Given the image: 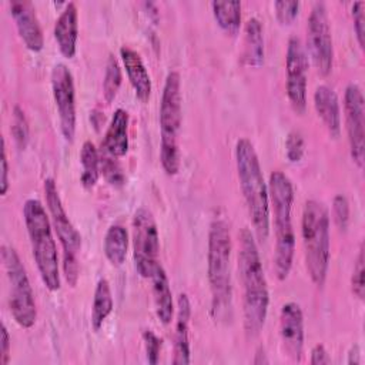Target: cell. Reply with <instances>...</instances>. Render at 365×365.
I'll use <instances>...</instances> for the list:
<instances>
[{
  "mask_svg": "<svg viewBox=\"0 0 365 365\" xmlns=\"http://www.w3.org/2000/svg\"><path fill=\"white\" fill-rule=\"evenodd\" d=\"M1 261L9 284V308L20 328L29 329L36 324L37 307L26 268L13 247L1 245Z\"/></svg>",
  "mask_w": 365,
  "mask_h": 365,
  "instance_id": "9c48e42d",
  "label": "cell"
},
{
  "mask_svg": "<svg viewBox=\"0 0 365 365\" xmlns=\"http://www.w3.org/2000/svg\"><path fill=\"white\" fill-rule=\"evenodd\" d=\"M307 48L321 76H328L334 63V46L327 7L322 1L312 6L307 24Z\"/></svg>",
  "mask_w": 365,
  "mask_h": 365,
  "instance_id": "8fae6325",
  "label": "cell"
},
{
  "mask_svg": "<svg viewBox=\"0 0 365 365\" xmlns=\"http://www.w3.org/2000/svg\"><path fill=\"white\" fill-rule=\"evenodd\" d=\"M181 121V78L178 71H170L165 77L160 103V161L167 175H175L180 170L178 137Z\"/></svg>",
  "mask_w": 365,
  "mask_h": 365,
  "instance_id": "52a82bcc",
  "label": "cell"
},
{
  "mask_svg": "<svg viewBox=\"0 0 365 365\" xmlns=\"http://www.w3.org/2000/svg\"><path fill=\"white\" fill-rule=\"evenodd\" d=\"M120 57L124 64L130 84L134 88L135 97L140 101L145 103L151 94V78L143 63L141 56L131 47L123 46L120 48Z\"/></svg>",
  "mask_w": 365,
  "mask_h": 365,
  "instance_id": "ffe728a7",
  "label": "cell"
},
{
  "mask_svg": "<svg viewBox=\"0 0 365 365\" xmlns=\"http://www.w3.org/2000/svg\"><path fill=\"white\" fill-rule=\"evenodd\" d=\"M10 345L11 339L9 331L4 324H1V335H0V364L7 365L10 361Z\"/></svg>",
  "mask_w": 365,
  "mask_h": 365,
  "instance_id": "74e56055",
  "label": "cell"
},
{
  "mask_svg": "<svg viewBox=\"0 0 365 365\" xmlns=\"http://www.w3.org/2000/svg\"><path fill=\"white\" fill-rule=\"evenodd\" d=\"M314 107L329 135L338 138L341 134V108L336 93L325 84L318 86L314 93Z\"/></svg>",
  "mask_w": 365,
  "mask_h": 365,
  "instance_id": "d6986e66",
  "label": "cell"
},
{
  "mask_svg": "<svg viewBox=\"0 0 365 365\" xmlns=\"http://www.w3.org/2000/svg\"><path fill=\"white\" fill-rule=\"evenodd\" d=\"M231 234L222 220H215L208 232L207 274L212 295V312L215 318L225 319L231 311Z\"/></svg>",
  "mask_w": 365,
  "mask_h": 365,
  "instance_id": "5b68a950",
  "label": "cell"
},
{
  "mask_svg": "<svg viewBox=\"0 0 365 365\" xmlns=\"http://www.w3.org/2000/svg\"><path fill=\"white\" fill-rule=\"evenodd\" d=\"M114 307L110 282L106 278H100L93 297L91 305V328L97 332L101 329L104 321L111 314Z\"/></svg>",
  "mask_w": 365,
  "mask_h": 365,
  "instance_id": "d4e9b609",
  "label": "cell"
},
{
  "mask_svg": "<svg viewBox=\"0 0 365 365\" xmlns=\"http://www.w3.org/2000/svg\"><path fill=\"white\" fill-rule=\"evenodd\" d=\"M299 7H301L299 1H275L274 3L275 17L281 24L288 26L297 19L299 13Z\"/></svg>",
  "mask_w": 365,
  "mask_h": 365,
  "instance_id": "d6a6232c",
  "label": "cell"
},
{
  "mask_svg": "<svg viewBox=\"0 0 365 365\" xmlns=\"http://www.w3.org/2000/svg\"><path fill=\"white\" fill-rule=\"evenodd\" d=\"M121 81H123V76H121L120 64L117 58L113 54H110L107 58L104 78H103V97L106 103L110 104L115 98L118 88L121 86Z\"/></svg>",
  "mask_w": 365,
  "mask_h": 365,
  "instance_id": "83f0119b",
  "label": "cell"
},
{
  "mask_svg": "<svg viewBox=\"0 0 365 365\" xmlns=\"http://www.w3.org/2000/svg\"><path fill=\"white\" fill-rule=\"evenodd\" d=\"M305 151V143L304 138L301 135V133L298 131H291L285 140V153H287V158L291 163H298Z\"/></svg>",
  "mask_w": 365,
  "mask_h": 365,
  "instance_id": "836d02e7",
  "label": "cell"
},
{
  "mask_svg": "<svg viewBox=\"0 0 365 365\" xmlns=\"http://www.w3.org/2000/svg\"><path fill=\"white\" fill-rule=\"evenodd\" d=\"M212 14L217 24L228 34L238 33L241 26V1H212Z\"/></svg>",
  "mask_w": 365,
  "mask_h": 365,
  "instance_id": "484cf974",
  "label": "cell"
},
{
  "mask_svg": "<svg viewBox=\"0 0 365 365\" xmlns=\"http://www.w3.org/2000/svg\"><path fill=\"white\" fill-rule=\"evenodd\" d=\"M128 251V232L120 225H111L104 237V255L108 262L114 267H120L124 264Z\"/></svg>",
  "mask_w": 365,
  "mask_h": 365,
  "instance_id": "cb8c5ba5",
  "label": "cell"
},
{
  "mask_svg": "<svg viewBox=\"0 0 365 365\" xmlns=\"http://www.w3.org/2000/svg\"><path fill=\"white\" fill-rule=\"evenodd\" d=\"M301 234L309 278L317 287H322L327 279L331 257L329 214L322 202L315 200L305 202L301 220Z\"/></svg>",
  "mask_w": 365,
  "mask_h": 365,
  "instance_id": "8992f818",
  "label": "cell"
},
{
  "mask_svg": "<svg viewBox=\"0 0 365 365\" xmlns=\"http://www.w3.org/2000/svg\"><path fill=\"white\" fill-rule=\"evenodd\" d=\"M44 195H46V204H47L48 215L51 220V225L63 248V274L68 285L76 287L78 281V274H80L77 255L81 248V235L70 221L63 207L61 198L58 195L56 181L53 178L44 180Z\"/></svg>",
  "mask_w": 365,
  "mask_h": 365,
  "instance_id": "ba28073f",
  "label": "cell"
},
{
  "mask_svg": "<svg viewBox=\"0 0 365 365\" xmlns=\"http://www.w3.org/2000/svg\"><path fill=\"white\" fill-rule=\"evenodd\" d=\"M0 167H1V180H0V192L1 195H6L10 182H9V163H7V154H6V141L4 138L1 140V160H0Z\"/></svg>",
  "mask_w": 365,
  "mask_h": 365,
  "instance_id": "8d00e7d4",
  "label": "cell"
},
{
  "mask_svg": "<svg viewBox=\"0 0 365 365\" xmlns=\"http://www.w3.org/2000/svg\"><path fill=\"white\" fill-rule=\"evenodd\" d=\"M128 113L123 108H117L111 117L108 128L101 143L103 153L121 158L128 151Z\"/></svg>",
  "mask_w": 365,
  "mask_h": 365,
  "instance_id": "44dd1931",
  "label": "cell"
},
{
  "mask_svg": "<svg viewBox=\"0 0 365 365\" xmlns=\"http://www.w3.org/2000/svg\"><path fill=\"white\" fill-rule=\"evenodd\" d=\"M51 91L60 120V131L67 143L76 135V90L70 68L57 63L51 70Z\"/></svg>",
  "mask_w": 365,
  "mask_h": 365,
  "instance_id": "7c38bea8",
  "label": "cell"
},
{
  "mask_svg": "<svg viewBox=\"0 0 365 365\" xmlns=\"http://www.w3.org/2000/svg\"><path fill=\"white\" fill-rule=\"evenodd\" d=\"M345 127L348 134L349 154L358 168L365 160V106L364 94L358 84H348L344 94Z\"/></svg>",
  "mask_w": 365,
  "mask_h": 365,
  "instance_id": "4fadbf2b",
  "label": "cell"
},
{
  "mask_svg": "<svg viewBox=\"0 0 365 365\" xmlns=\"http://www.w3.org/2000/svg\"><path fill=\"white\" fill-rule=\"evenodd\" d=\"M235 164L242 197L247 204L254 231L259 240L265 241L269 234L268 185L264 181L254 144L248 138H240L237 141Z\"/></svg>",
  "mask_w": 365,
  "mask_h": 365,
  "instance_id": "3957f363",
  "label": "cell"
},
{
  "mask_svg": "<svg viewBox=\"0 0 365 365\" xmlns=\"http://www.w3.org/2000/svg\"><path fill=\"white\" fill-rule=\"evenodd\" d=\"M238 240V272L242 285L244 329L248 338H255L264 328L268 314V284L252 232L248 228H242Z\"/></svg>",
  "mask_w": 365,
  "mask_h": 365,
  "instance_id": "6da1fadb",
  "label": "cell"
},
{
  "mask_svg": "<svg viewBox=\"0 0 365 365\" xmlns=\"http://www.w3.org/2000/svg\"><path fill=\"white\" fill-rule=\"evenodd\" d=\"M133 257L140 277L150 278L158 262L160 234L150 210L141 207L133 217Z\"/></svg>",
  "mask_w": 365,
  "mask_h": 365,
  "instance_id": "30bf717a",
  "label": "cell"
},
{
  "mask_svg": "<svg viewBox=\"0 0 365 365\" xmlns=\"http://www.w3.org/2000/svg\"><path fill=\"white\" fill-rule=\"evenodd\" d=\"M332 215L334 221L341 231H345L349 222V202L345 195L338 194L332 201Z\"/></svg>",
  "mask_w": 365,
  "mask_h": 365,
  "instance_id": "1f68e13d",
  "label": "cell"
},
{
  "mask_svg": "<svg viewBox=\"0 0 365 365\" xmlns=\"http://www.w3.org/2000/svg\"><path fill=\"white\" fill-rule=\"evenodd\" d=\"M362 361H361V349H359V345L355 344L351 346L349 352H348V359H346V364L349 365H359Z\"/></svg>",
  "mask_w": 365,
  "mask_h": 365,
  "instance_id": "ab89813d",
  "label": "cell"
},
{
  "mask_svg": "<svg viewBox=\"0 0 365 365\" xmlns=\"http://www.w3.org/2000/svg\"><path fill=\"white\" fill-rule=\"evenodd\" d=\"M143 341H144V346H145V354H147V361L150 364H157L158 358H160V351H161V345L163 341L161 338H158L151 329H145L143 332Z\"/></svg>",
  "mask_w": 365,
  "mask_h": 365,
  "instance_id": "d590c367",
  "label": "cell"
},
{
  "mask_svg": "<svg viewBox=\"0 0 365 365\" xmlns=\"http://www.w3.org/2000/svg\"><path fill=\"white\" fill-rule=\"evenodd\" d=\"M307 73L308 57L298 37H291L285 56V87L288 100L297 114L307 108Z\"/></svg>",
  "mask_w": 365,
  "mask_h": 365,
  "instance_id": "5bb4252c",
  "label": "cell"
},
{
  "mask_svg": "<svg viewBox=\"0 0 365 365\" xmlns=\"http://www.w3.org/2000/svg\"><path fill=\"white\" fill-rule=\"evenodd\" d=\"M365 258H364V245L361 244L355 265H354V271H352V277H351V289L352 294L358 298V299H364L365 295Z\"/></svg>",
  "mask_w": 365,
  "mask_h": 365,
  "instance_id": "4dcf8cb0",
  "label": "cell"
},
{
  "mask_svg": "<svg viewBox=\"0 0 365 365\" xmlns=\"http://www.w3.org/2000/svg\"><path fill=\"white\" fill-rule=\"evenodd\" d=\"M311 365H328L331 364V358L328 351L322 344H317L312 351H311V358H309Z\"/></svg>",
  "mask_w": 365,
  "mask_h": 365,
  "instance_id": "f35d334b",
  "label": "cell"
},
{
  "mask_svg": "<svg viewBox=\"0 0 365 365\" xmlns=\"http://www.w3.org/2000/svg\"><path fill=\"white\" fill-rule=\"evenodd\" d=\"M150 279L153 284L151 289H153L155 315L164 325H168L174 317V302H173V292L170 288L168 277L164 268L161 267V264L155 267Z\"/></svg>",
  "mask_w": 365,
  "mask_h": 365,
  "instance_id": "7402d4cb",
  "label": "cell"
},
{
  "mask_svg": "<svg viewBox=\"0 0 365 365\" xmlns=\"http://www.w3.org/2000/svg\"><path fill=\"white\" fill-rule=\"evenodd\" d=\"M54 38L60 53L67 58H73L77 50L78 38V14L73 1L66 4L58 19L56 20Z\"/></svg>",
  "mask_w": 365,
  "mask_h": 365,
  "instance_id": "ac0fdd59",
  "label": "cell"
},
{
  "mask_svg": "<svg viewBox=\"0 0 365 365\" xmlns=\"http://www.w3.org/2000/svg\"><path fill=\"white\" fill-rule=\"evenodd\" d=\"M10 14L24 46L30 51H40L44 46V38L34 6L26 0H13L10 1Z\"/></svg>",
  "mask_w": 365,
  "mask_h": 365,
  "instance_id": "2e32d148",
  "label": "cell"
},
{
  "mask_svg": "<svg viewBox=\"0 0 365 365\" xmlns=\"http://www.w3.org/2000/svg\"><path fill=\"white\" fill-rule=\"evenodd\" d=\"M352 19H354V30L356 34V40L361 48H364L365 38V1H355L352 4Z\"/></svg>",
  "mask_w": 365,
  "mask_h": 365,
  "instance_id": "e575fe53",
  "label": "cell"
},
{
  "mask_svg": "<svg viewBox=\"0 0 365 365\" xmlns=\"http://www.w3.org/2000/svg\"><path fill=\"white\" fill-rule=\"evenodd\" d=\"M279 336L285 355L299 362L304 354V314L297 302H287L279 312Z\"/></svg>",
  "mask_w": 365,
  "mask_h": 365,
  "instance_id": "9a60e30c",
  "label": "cell"
},
{
  "mask_svg": "<svg viewBox=\"0 0 365 365\" xmlns=\"http://www.w3.org/2000/svg\"><path fill=\"white\" fill-rule=\"evenodd\" d=\"M11 134L14 137V141L20 150H24L29 141V123L24 115V111L14 106L13 108V118H11Z\"/></svg>",
  "mask_w": 365,
  "mask_h": 365,
  "instance_id": "f1b7e54d",
  "label": "cell"
},
{
  "mask_svg": "<svg viewBox=\"0 0 365 365\" xmlns=\"http://www.w3.org/2000/svg\"><path fill=\"white\" fill-rule=\"evenodd\" d=\"M264 56L262 24L257 17H251L244 27V50L241 58L245 66L261 67L264 64Z\"/></svg>",
  "mask_w": 365,
  "mask_h": 365,
  "instance_id": "603a6c76",
  "label": "cell"
},
{
  "mask_svg": "<svg viewBox=\"0 0 365 365\" xmlns=\"http://www.w3.org/2000/svg\"><path fill=\"white\" fill-rule=\"evenodd\" d=\"M23 218L30 238L31 252L44 287L54 292L60 289V268L57 245L51 231V221L44 205L29 198L23 205Z\"/></svg>",
  "mask_w": 365,
  "mask_h": 365,
  "instance_id": "277c9868",
  "label": "cell"
},
{
  "mask_svg": "<svg viewBox=\"0 0 365 365\" xmlns=\"http://www.w3.org/2000/svg\"><path fill=\"white\" fill-rule=\"evenodd\" d=\"M80 163H81V175L80 181L86 190L94 188L100 177V155L96 145L91 141H84L80 151Z\"/></svg>",
  "mask_w": 365,
  "mask_h": 365,
  "instance_id": "4316f807",
  "label": "cell"
},
{
  "mask_svg": "<svg viewBox=\"0 0 365 365\" xmlns=\"http://www.w3.org/2000/svg\"><path fill=\"white\" fill-rule=\"evenodd\" d=\"M100 171L103 173V175L111 185L120 187L125 181L123 168L117 163V158H114L106 153L100 157Z\"/></svg>",
  "mask_w": 365,
  "mask_h": 365,
  "instance_id": "f546056e",
  "label": "cell"
},
{
  "mask_svg": "<svg viewBox=\"0 0 365 365\" xmlns=\"http://www.w3.org/2000/svg\"><path fill=\"white\" fill-rule=\"evenodd\" d=\"M268 198L275 230L274 272L279 281H284L289 275L294 262L295 234L291 217L294 188L291 180L282 171L271 173L268 181Z\"/></svg>",
  "mask_w": 365,
  "mask_h": 365,
  "instance_id": "7a4b0ae2",
  "label": "cell"
},
{
  "mask_svg": "<svg viewBox=\"0 0 365 365\" xmlns=\"http://www.w3.org/2000/svg\"><path fill=\"white\" fill-rule=\"evenodd\" d=\"M190 318H191L190 299L187 294H180L177 299L174 345H173V359H171L174 365H187L191 361Z\"/></svg>",
  "mask_w": 365,
  "mask_h": 365,
  "instance_id": "e0dca14e",
  "label": "cell"
}]
</instances>
